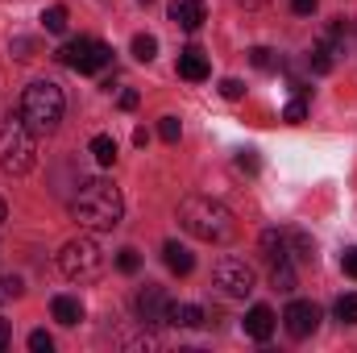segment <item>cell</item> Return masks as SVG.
Masks as SVG:
<instances>
[{
    "label": "cell",
    "mask_w": 357,
    "mask_h": 353,
    "mask_svg": "<svg viewBox=\"0 0 357 353\" xmlns=\"http://www.w3.org/2000/svg\"><path fill=\"white\" fill-rule=\"evenodd\" d=\"M178 225H183L195 241H208V246H225V241H233V233H237L233 212H229L220 200H212V195H183V200H178Z\"/></svg>",
    "instance_id": "1"
},
{
    "label": "cell",
    "mask_w": 357,
    "mask_h": 353,
    "mask_svg": "<svg viewBox=\"0 0 357 353\" xmlns=\"http://www.w3.org/2000/svg\"><path fill=\"white\" fill-rule=\"evenodd\" d=\"M71 216L79 220V229L88 233H108L121 225L125 216V200H121V187L108 183V179H91L79 187V195L71 200Z\"/></svg>",
    "instance_id": "2"
},
{
    "label": "cell",
    "mask_w": 357,
    "mask_h": 353,
    "mask_svg": "<svg viewBox=\"0 0 357 353\" xmlns=\"http://www.w3.org/2000/svg\"><path fill=\"white\" fill-rule=\"evenodd\" d=\"M63 112H67V96L54 80H33L21 91V117L33 133H54L63 125Z\"/></svg>",
    "instance_id": "3"
},
{
    "label": "cell",
    "mask_w": 357,
    "mask_h": 353,
    "mask_svg": "<svg viewBox=\"0 0 357 353\" xmlns=\"http://www.w3.org/2000/svg\"><path fill=\"white\" fill-rule=\"evenodd\" d=\"M33 163H38V133L17 112L0 125V171L4 175H29Z\"/></svg>",
    "instance_id": "4"
},
{
    "label": "cell",
    "mask_w": 357,
    "mask_h": 353,
    "mask_svg": "<svg viewBox=\"0 0 357 353\" xmlns=\"http://www.w3.org/2000/svg\"><path fill=\"white\" fill-rule=\"evenodd\" d=\"M104 250H100V241L91 237V233H79V237H71L63 250H59V270L71 278V283H91V278H100L104 274Z\"/></svg>",
    "instance_id": "5"
},
{
    "label": "cell",
    "mask_w": 357,
    "mask_h": 353,
    "mask_svg": "<svg viewBox=\"0 0 357 353\" xmlns=\"http://www.w3.org/2000/svg\"><path fill=\"white\" fill-rule=\"evenodd\" d=\"M59 59H63L71 71H79V75H96V71H104V67L112 63V46L100 42V38H75V42H67V46L59 50Z\"/></svg>",
    "instance_id": "6"
},
{
    "label": "cell",
    "mask_w": 357,
    "mask_h": 353,
    "mask_svg": "<svg viewBox=\"0 0 357 353\" xmlns=\"http://www.w3.org/2000/svg\"><path fill=\"white\" fill-rule=\"evenodd\" d=\"M171 295L162 291V287H154V283H146L142 291H137V320L146 324V329H158V324H171Z\"/></svg>",
    "instance_id": "7"
},
{
    "label": "cell",
    "mask_w": 357,
    "mask_h": 353,
    "mask_svg": "<svg viewBox=\"0 0 357 353\" xmlns=\"http://www.w3.org/2000/svg\"><path fill=\"white\" fill-rule=\"evenodd\" d=\"M212 283H216L225 295H250V291H254V270L241 262V258H216Z\"/></svg>",
    "instance_id": "8"
},
{
    "label": "cell",
    "mask_w": 357,
    "mask_h": 353,
    "mask_svg": "<svg viewBox=\"0 0 357 353\" xmlns=\"http://www.w3.org/2000/svg\"><path fill=\"white\" fill-rule=\"evenodd\" d=\"M282 329H287L295 341L312 337V333L320 329V308H316L312 299H291V303H287V312H282Z\"/></svg>",
    "instance_id": "9"
},
{
    "label": "cell",
    "mask_w": 357,
    "mask_h": 353,
    "mask_svg": "<svg viewBox=\"0 0 357 353\" xmlns=\"http://www.w3.org/2000/svg\"><path fill=\"white\" fill-rule=\"evenodd\" d=\"M208 71H212V63H208V54H204L199 46L178 50V75H183L187 84H204V80H208Z\"/></svg>",
    "instance_id": "10"
},
{
    "label": "cell",
    "mask_w": 357,
    "mask_h": 353,
    "mask_svg": "<svg viewBox=\"0 0 357 353\" xmlns=\"http://www.w3.org/2000/svg\"><path fill=\"white\" fill-rule=\"evenodd\" d=\"M171 21H175L178 29L195 33V29L208 21V4H204V0H175V4H171Z\"/></svg>",
    "instance_id": "11"
},
{
    "label": "cell",
    "mask_w": 357,
    "mask_h": 353,
    "mask_svg": "<svg viewBox=\"0 0 357 353\" xmlns=\"http://www.w3.org/2000/svg\"><path fill=\"white\" fill-rule=\"evenodd\" d=\"M274 312H270L266 303H254L250 312H245V337H254V341H270V333H274Z\"/></svg>",
    "instance_id": "12"
},
{
    "label": "cell",
    "mask_w": 357,
    "mask_h": 353,
    "mask_svg": "<svg viewBox=\"0 0 357 353\" xmlns=\"http://www.w3.org/2000/svg\"><path fill=\"white\" fill-rule=\"evenodd\" d=\"M337 50H341V46H337L333 38H320V42L312 46V54H307V67H312L316 75H328V71L337 67Z\"/></svg>",
    "instance_id": "13"
},
{
    "label": "cell",
    "mask_w": 357,
    "mask_h": 353,
    "mask_svg": "<svg viewBox=\"0 0 357 353\" xmlns=\"http://www.w3.org/2000/svg\"><path fill=\"white\" fill-rule=\"evenodd\" d=\"M262 254H266L270 266L291 262V237H287V233H278V229H266V233H262Z\"/></svg>",
    "instance_id": "14"
},
{
    "label": "cell",
    "mask_w": 357,
    "mask_h": 353,
    "mask_svg": "<svg viewBox=\"0 0 357 353\" xmlns=\"http://www.w3.org/2000/svg\"><path fill=\"white\" fill-rule=\"evenodd\" d=\"M50 316H54L59 324H67V329H71V324H79V320H84V303H79L75 295H54V299H50Z\"/></svg>",
    "instance_id": "15"
},
{
    "label": "cell",
    "mask_w": 357,
    "mask_h": 353,
    "mask_svg": "<svg viewBox=\"0 0 357 353\" xmlns=\"http://www.w3.org/2000/svg\"><path fill=\"white\" fill-rule=\"evenodd\" d=\"M162 262L171 266L175 274H191V270H195L191 250H187V246H178V241H167V246H162Z\"/></svg>",
    "instance_id": "16"
},
{
    "label": "cell",
    "mask_w": 357,
    "mask_h": 353,
    "mask_svg": "<svg viewBox=\"0 0 357 353\" xmlns=\"http://www.w3.org/2000/svg\"><path fill=\"white\" fill-rule=\"evenodd\" d=\"M171 324H178V329H199L204 324V308L199 303H171Z\"/></svg>",
    "instance_id": "17"
},
{
    "label": "cell",
    "mask_w": 357,
    "mask_h": 353,
    "mask_svg": "<svg viewBox=\"0 0 357 353\" xmlns=\"http://www.w3.org/2000/svg\"><path fill=\"white\" fill-rule=\"evenodd\" d=\"M88 150H91V158H96L100 167H112V163H116V137H108V133H96Z\"/></svg>",
    "instance_id": "18"
},
{
    "label": "cell",
    "mask_w": 357,
    "mask_h": 353,
    "mask_svg": "<svg viewBox=\"0 0 357 353\" xmlns=\"http://www.w3.org/2000/svg\"><path fill=\"white\" fill-rule=\"evenodd\" d=\"M282 121H287V125H303V121H307V88H295V96H291L287 108H282Z\"/></svg>",
    "instance_id": "19"
},
{
    "label": "cell",
    "mask_w": 357,
    "mask_h": 353,
    "mask_svg": "<svg viewBox=\"0 0 357 353\" xmlns=\"http://www.w3.org/2000/svg\"><path fill=\"white\" fill-rule=\"evenodd\" d=\"M154 54H158V38L154 33H137L133 38V59L137 63H154Z\"/></svg>",
    "instance_id": "20"
},
{
    "label": "cell",
    "mask_w": 357,
    "mask_h": 353,
    "mask_svg": "<svg viewBox=\"0 0 357 353\" xmlns=\"http://www.w3.org/2000/svg\"><path fill=\"white\" fill-rule=\"evenodd\" d=\"M287 237H291V254H295V258H303V262L316 258V241H312L303 229H295V233H287Z\"/></svg>",
    "instance_id": "21"
},
{
    "label": "cell",
    "mask_w": 357,
    "mask_h": 353,
    "mask_svg": "<svg viewBox=\"0 0 357 353\" xmlns=\"http://www.w3.org/2000/svg\"><path fill=\"white\" fill-rule=\"evenodd\" d=\"M270 283H274L278 291H295V287H299V283H295V266H291V262L270 266Z\"/></svg>",
    "instance_id": "22"
},
{
    "label": "cell",
    "mask_w": 357,
    "mask_h": 353,
    "mask_svg": "<svg viewBox=\"0 0 357 353\" xmlns=\"http://www.w3.org/2000/svg\"><path fill=\"white\" fill-rule=\"evenodd\" d=\"M250 63H254L258 71H278V67H282V59H278L270 46H254V50H250Z\"/></svg>",
    "instance_id": "23"
},
{
    "label": "cell",
    "mask_w": 357,
    "mask_h": 353,
    "mask_svg": "<svg viewBox=\"0 0 357 353\" xmlns=\"http://www.w3.org/2000/svg\"><path fill=\"white\" fill-rule=\"evenodd\" d=\"M42 25H46V33H63V29H67V8H63V4H50V8L42 13Z\"/></svg>",
    "instance_id": "24"
},
{
    "label": "cell",
    "mask_w": 357,
    "mask_h": 353,
    "mask_svg": "<svg viewBox=\"0 0 357 353\" xmlns=\"http://www.w3.org/2000/svg\"><path fill=\"white\" fill-rule=\"evenodd\" d=\"M333 312H337V320H341V324H357V295H354V291H349V295H341Z\"/></svg>",
    "instance_id": "25"
},
{
    "label": "cell",
    "mask_w": 357,
    "mask_h": 353,
    "mask_svg": "<svg viewBox=\"0 0 357 353\" xmlns=\"http://www.w3.org/2000/svg\"><path fill=\"white\" fill-rule=\"evenodd\" d=\"M158 133H162V142L175 146L178 137H183V121H178V117H162V121H158Z\"/></svg>",
    "instance_id": "26"
},
{
    "label": "cell",
    "mask_w": 357,
    "mask_h": 353,
    "mask_svg": "<svg viewBox=\"0 0 357 353\" xmlns=\"http://www.w3.org/2000/svg\"><path fill=\"white\" fill-rule=\"evenodd\" d=\"M116 270H121V274H137V270H142L137 250H121V254H116Z\"/></svg>",
    "instance_id": "27"
},
{
    "label": "cell",
    "mask_w": 357,
    "mask_h": 353,
    "mask_svg": "<svg viewBox=\"0 0 357 353\" xmlns=\"http://www.w3.org/2000/svg\"><path fill=\"white\" fill-rule=\"evenodd\" d=\"M29 350L33 353H50L54 350V337H50L46 329H33V333H29Z\"/></svg>",
    "instance_id": "28"
},
{
    "label": "cell",
    "mask_w": 357,
    "mask_h": 353,
    "mask_svg": "<svg viewBox=\"0 0 357 353\" xmlns=\"http://www.w3.org/2000/svg\"><path fill=\"white\" fill-rule=\"evenodd\" d=\"M237 167H241V171H250V175H258V171H262L258 150H241V154H237Z\"/></svg>",
    "instance_id": "29"
},
{
    "label": "cell",
    "mask_w": 357,
    "mask_h": 353,
    "mask_svg": "<svg viewBox=\"0 0 357 353\" xmlns=\"http://www.w3.org/2000/svg\"><path fill=\"white\" fill-rule=\"evenodd\" d=\"M21 291H25V283H21L17 274H8V278H0V295H4V299H17Z\"/></svg>",
    "instance_id": "30"
},
{
    "label": "cell",
    "mask_w": 357,
    "mask_h": 353,
    "mask_svg": "<svg viewBox=\"0 0 357 353\" xmlns=\"http://www.w3.org/2000/svg\"><path fill=\"white\" fill-rule=\"evenodd\" d=\"M8 50H13V59H33V42L29 38H13Z\"/></svg>",
    "instance_id": "31"
},
{
    "label": "cell",
    "mask_w": 357,
    "mask_h": 353,
    "mask_svg": "<svg viewBox=\"0 0 357 353\" xmlns=\"http://www.w3.org/2000/svg\"><path fill=\"white\" fill-rule=\"evenodd\" d=\"M220 96H225V100H241V96H245V84H241V80H225V84H220Z\"/></svg>",
    "instance_id": "32"
},
{
    "label": "cell",
    "mask_w": 357,
    "mask_h": 353,
    "mask_svg": "<svg viewBox=\"0 0 357 353\" xmlns=\"http://www.w3.org/2000/svg\"><path fill=\"white\" fill-rule=\"evenodd\" d=\"M341 270H345L349 278H357V246H349V250L341 254Z\"/></svg>",
    "instance_id": "33"
},
{
    "label": "cell",
    "mask_w": 357,
    "mask_h": 353,
    "mask_svg": "<svg viewBox=\"0 0 357 353\" xmlns=\"http://www.w3.org/2000/svg\"><path fill=\"white\" fill-rule=\"evenodd\" d=\"M316 4H320V0H291V13H299V17H312V13H316Z\"/></svg>",
    "instance_id": "34"
},
{
    "label": "cell",
    "mask_w": 357,
    "mask_h": 353,
    "mask_svg": "<svg viewBox=\"0 0 357 353\" xmlns=\"http://www.w3.org/2000/svg\"><path fill=\"white\" fill-rule=\"evenodd\" d=\"M137 100H142V96H137V91L129 88V91H121V100H116V104H121L125 112H133V108H137Z\"/></svg>",
    "instance_id": "35"
},
{
    "label": "cell",
    "mask_w": 357,
    "mask_h": 353,
    "mask_svg": "<svg viewBox=\"0 0 357 353\" xmlns=\"http://www.w3.org/2000/svg\"><path fill=\"white\" fill-rule=\"evenodd\" d=\"M8 333H13V329H8V320H0V350H8Z\"/></svg>",
    "instance_id": "36"
},
{
    "label": "cell",
    "mask_w": 357,
    "mask_h": 353,
    "mask_svg": "<svg viewBox=\"0 0 357 353\" xmlns=\"http://www.w3.org/2000/svg\"><path fill=\"white\" fill-rule=\"evenodd\" d=\"M237 4H245V8H262V4H270V0H237Z\"/></svg>",
    "instance_id": "37"
},
{
    "label": "cell",
    "mask_w": 357,
    "mask_h": 353,
    "mask_svg": "<svg viewBox=\"0 0 357 353\" xmlns=\"http://www.w3.org/2000/svg\"><path fill=\"white\" fill-rule=\"evenodd\" d=\"M4 220H8V204L0 200V225H4Z\"/></svg>",
    "instance_id": "38"
},
{
    "label": "cell",
    "mask_w": 357,
    "mask_h": 353,
    "mask_svg": "<svg viewBox=\"0 0 357 353\" xmlns=\"http://www.w3.org/2000/svg\"><path fill=\"white\" fill-rule=\"evenodd\" d=\"M142 4H154V0H142Z\"/></svg>",
    "instance_id": "39"
},
{
    "label": "cell",
    "mask_w": 357,
    "mask_h": 353,
    "mask_svg": "<svg viewBox=\"0 0 357 353\" xmlns=\"http://www.w3.org/2000/svg\"><path fill=\"white\" fill-rule=\"evenodd\" d=\"M0 299H4V295H0Z\"/></svg>",
    "instance_id": "40"
}]
</instances>
